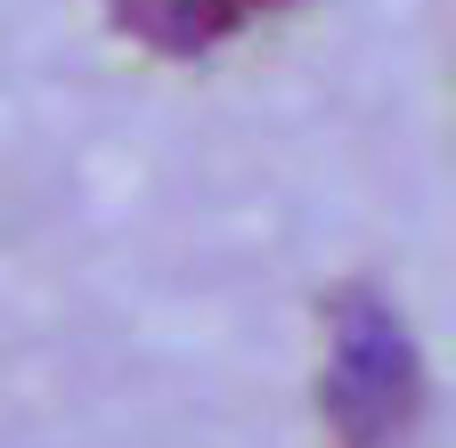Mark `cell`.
<instances>
[{"label":"cell","mask_w":456,"mask_h":448,"mask_svg":"<svg viewBox=\"0 0 456 448\" xmlns=\"http://www.w3.org/2000/svg\"><path fill=\"white\" fill-rule=\"evenodd\" d=\"M318 408L342 448H408L424 424V359L408 343V318L375 286L326 294V375Z\"/></svg>","instance_id":"obj_1"},{"label":"cell","mask_w":456,"mask_h":448,"mask_svg":"<svg viewBox=\"0 0 456 448\" xmlns=\"http://www.w3.org/2000/svg\"><path fill=\"white\" fill-rule=\"evenodd\" d=\"M269 9H294V0H114V25L147 41L155 58H212L220 41H237Z\"/></svg>","instance_id":"obj_2"}]
</instances>
